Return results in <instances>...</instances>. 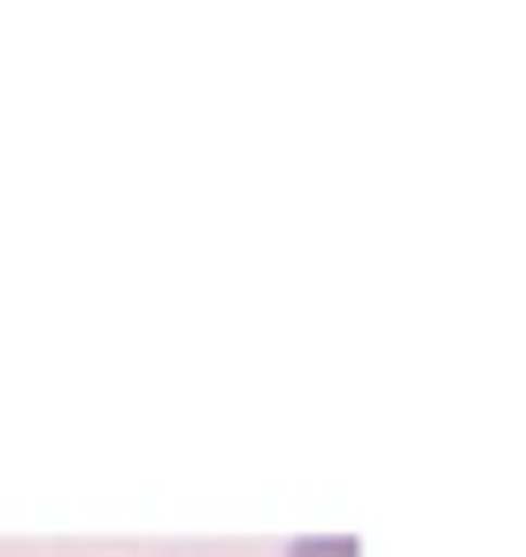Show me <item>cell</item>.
<instances>
[{
	"label": "cell",
	"instance_id": "obj_1",
	"mask_svg": "<svg viewBox=\"0 0 526 557\" xmlns=\"http://www.w3.org/2000/svg\"><path fill=\"white\" fill-rule=\"evenodd\" d=\"M295 557H356L349 542H310V549H295Z\"/></svg>",
	"mask_w": 526,
	"mask_h": 557
}]
</instances>
